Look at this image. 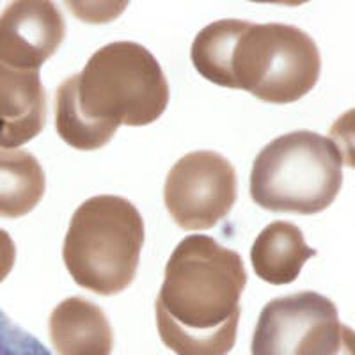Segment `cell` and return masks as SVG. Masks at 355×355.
I'll return each mask as SVG.
<instances>
[{"instance_id":"6da1fadb","label":"cell","mask_w":355,"mask_h":355,"mask_svg":"<svg viewBox=\"0 0 355 355\" xmlns=\"http://www.w3.org/2000/svg\"><path fill=\"white\" fill-rule=\"evenodd\" d=\"M247 272L239 252L205 234L178 243L157 299L162 343L176 355H227L236 343Z\"/></svg>"},{"instance_id":"7a4b0ae2","label":"cell","mask_w":355,"mask_h":355,"mask_svg":"<svg viewBox=\"0 0 355 355\" xmlns=\"http://www.w3.org/2000/svg\"><path fill=\"white\" fill-rule=\"evenodd\" d=\"M167 103L169 84L157 57L139 43L116 41L96 50L80 73L59 85L55 128L75 150H100L121 125L157 121Z\"/></svg>"},{"instance_id":"3957f363","label":"cell","mask_w":355,"mask_h":355,"mask_svg":"<svg viewBox=\"0 0 355 355\" xmlns=\"http://www.w3.org/2000/svg\"><path fill=\"white\" fill-rule=\"evenodd\" d=\"M190 59L211 84L242 89L275 105L306 96L322 71L315 40L284 24L214 21L199 31Z\"/></svg>"},{"instance_id":"277c9868","label":"cell","mask_w":355,"mask_h":355,"mask_svg":"<svg viewBox=\"0 0 355 355\" xmlns=\"http://www.w3.org/2000/svg\"><path fill=\"white\" fill-rule=\"evenodd\" d=\"M144 245V220L125 198L96 196L69 222L62 259L78 286L93 293H121L135 279Z\"/></svg>"},{"instance_id":"5b68a950","label":"cell","mask_w":355,"mask_h":355,"mask_svg":"<svg viewBox=\"0 0 355 355\" xmlns=\"http://www.w3.org/2000/svg\"><path fill=\"white\" fill-rule=\"evenodd\" d=\"M343 185V153L332 139L299 130L266 144L250 171V198L277 214L327 210Z\"/></svg>"},{"instance_id":"8992f818","label":"cell","mask_w":355,"mask_h":355,"mask_svg":"<svg viewBox=\"0 0 355 355\" xmlns=\"http://www.w3.org/2000/svg\"><path fill=\"white\" fill-rule=\"evenodd\" d=\"M250 354L355 355L354 331L339 322L331 299L316 291H299L263 307Z\"/></svg>"},{"instance_id":"52a82bcc","label":"cell","mask_w":355,"mask_h":355,"mask_svg":"<svg viewBox=\"0 0 355 355\" xmlns=\"http://www.w3.org/2000/svg\"><path fill=\"white\" fill-rule=\"evenodd\" d=\"M164 201L182 230H210L234 206L236 171L227 158L215 151L185 155L167 174Z\"/></svg>"},{"instance_id":"ba28073f","label":"cell","mask_w":355,"mask_h":355,"mask_svg":"<svg viewBox=\"0 0 355 355\" xmlns=\"http://www.w3.org/2000/svg\"><path fill=\"white\" fill-rule=\"evenodd\" d=\"M66 21L53 2H11L0 15V61L21 69H40L59 50Z\"/></svg>"},{"instance_id":"9c48e42d","label":"cell","mask_w":355,"mask_h":355,"mask_svg":"<svg viewBox=\"0 0 355 355\" xmlns=\"http://www.w3.org/2000/svg\"><path fill=\"white\" fill-rule=\"evenodd\" d=\"M46 93L40 69H21L0 61V148L17 150L43 132Z\"/></svg>"},{"instance_id":"30bf717a","label":"cell","mask_w":355,"mask_h":355,"mask_svg":"<svg viewBox=\"0 0 355 355\" xmlns=\"http://www.w3.org/2000/svg\"><path fill=\"white\" fill-rule=\"evenodd\" d=\"M49 331L57 355H110L114 332L105 311L82 297L53 307Z\"/></svg>"},{"instance_id":"8fae6325","label":"cell","mask_w":355,"mask_h":355,"mask_svg":"<svg viewBox=\"0 0 355 355\" xmlns=\"http://www.w3.org/2000/svg\"><path fill=\"white\" fill-rule=\"evenodd\" d=\"M316 250L304 240L300 227L290 222H272L252 243L250 261L261 281L274 286L293 283Z\"/></svg>"},{"instance_id":"7c38bea8","label":"cell","mask_w":355,"mask_h":355,"mask_svg":"<svg viewBox=\"0 0 355 355\" xmlns=\"http://www.w3.org/2000/svg\"><path fill=\"white\" fill-rule=\"evenodd\" d=\"M46 189L41 164L24 150L0 148V217L18 218L40 205Z\"/></svg>"},{"instance_id":"4fadbf2b","label":"cell","mask_w":355,"mask_h":355,"mask_svg":"<svg viewBox=\"0 0 355 355\" xmlns=\"http://www.w3.org/2000/svg\"><path fill=\"white\" fill-rule=\"evenodd\" d=\"M0 355H52L40 339L28 334L0 311Z\"/></svg>"},{"instance_id":"5bb4252c","label":"cell","mask_w":355,"mask_h":355,"mask_svg":"<svg viewBox=\"0 0 355 355\" xmlns=\"http://www.w3.org/2000/svg\"><path fill=\"white\" fill-rule=\"evenodd\" d=\"M15 261H17V245L8 231L0 230V283L11 274Z\"/></svg>"}]
</instances>
